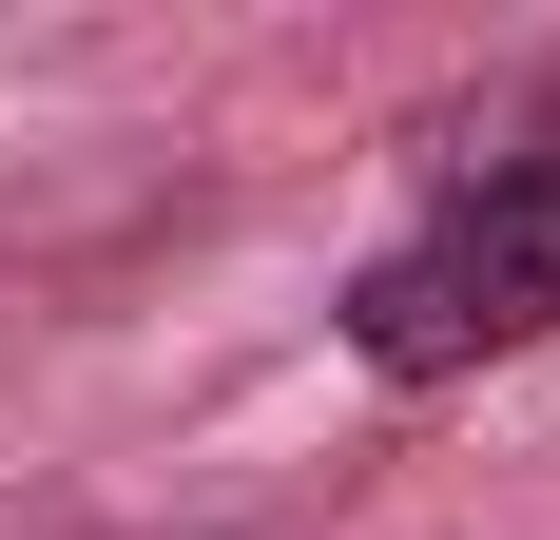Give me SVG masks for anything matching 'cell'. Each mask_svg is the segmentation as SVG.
Wrapping results in <instances>:
<instances>
[{
  "label": "cell",
  "mask_w": 560,
  "mask_h": 540,
  "mask_svg": "<svg viewBox=\"0 0 560 540\" xmlns=\"http://www.w3.org/2000/svg\"><path fill=\"white\" fill-rule=\"evenodd\" d=\"M348 367L368 386H483L522 348H560V136L503 174H464L445 213H406L387 251L348 270Z\"/></svg>",
  "instance_id": "1"
}]
</instances>
